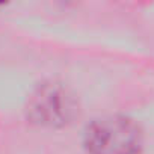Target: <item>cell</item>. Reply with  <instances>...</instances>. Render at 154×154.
I'll return each instance as SVG.
<instances>
[{"label":"cell","instance_id":"1","mask_svg":"<svg viewBox=\"0 0 154 154\" xmlns=\"http://www.w3.org/2000/svg\"><path fill=\"white\" fill-rule=\"evenodd\" d=\"M83 143L88 154H139L142 133L133 119L112 115L88 124Z\"/></svg>","mask_w":154,"mask_h":154},{"label":"cell","instance_id":"2","mask_svg":"<svg viewBox=\"0 0 154 154\" xmlns=\"http://www.w3.org/2000/svg\"><path fill=\"white\" fill-rule=\"evenodd\" d=\"M32 118L44 125H62L66 124L72 113L71 98L59 88L47 86L39 89L30 104Z\"/></svg>","mask_w":154,"mask_h":154}]
</instances>
